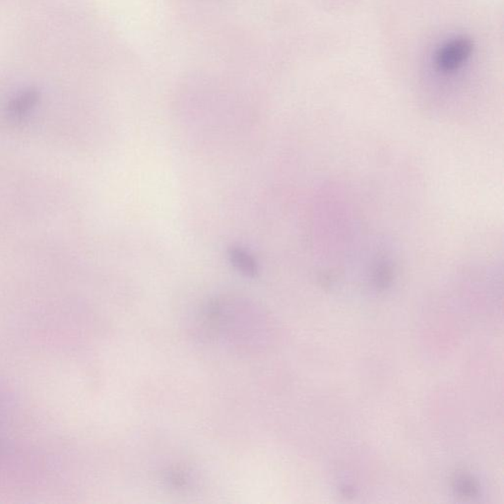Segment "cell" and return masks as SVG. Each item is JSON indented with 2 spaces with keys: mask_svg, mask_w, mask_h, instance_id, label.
Returning <instances> with one entry per match:
<instances>
[{
  "mask_svg": "<svg viewBox=\"0 0 504 504\" xmlns=\"http://www.w3.org/2000/svg\"><path fill=\"white\" fill-rule=\"evenodd\" d=\"M457 489L460 491L463 496H474L477 491V486L474 481H472L471 479L461 478L457 485Z\"/></svg>",
  "mask_w": 504,
  "mask_h": 504,
  "instance_id": "277c9868",
  "label": "cell"
},
{
  "mask_svg": "<svg viewBox=\"0 0 504 504\" xmlns=\"http://www.w3.org/2000/svg\"><path fill=\"white\" fill-rule=\"evenodd\" d=\"M232 263L244 275L253 277L257 273V265L252 256L241 248H233L229 254Z\"/></svg>",
  "mask_w": 504,
  "mask_h": 504,
  "instance_id": "7a4b0ae2",
  "label": "cell"
},
{
  "mask_svg": "<svg viewBox=\"0 0 504 504\" xmlns=\"http://www.w3.org/2000/svg\"><path fill=\"white\" fill-rule=\"evenodd\" d=\"M38 101V93L34 91H29V92L23 94L19 98L15 99L10 103V111L12 113H23L28 111L30 108L33 107L34 103Z\"/></svg>",
  "mask_w": 504,
  "mask_h": 504,
  "instance_id": "3957f363",
  "label": "cell"
},
{
  "mask_svg": "<svg viewBox=\"0 0 504 504\" xmlns=\"http://www.w3.org/2000/svg\"><path fill=\"white\" fill-rule=\"evenodd\" d=\"M168 481L175 488H182V486L187 485V479L184 472L172 471L168 476Z\"/></svg>",
  "mask_w": 504,
  "mask_h": 504,
  "instance_id": "5b68a950",
  "label": "cell"
},
{
  "mask_svg": "<svg viewBox=\"0 0 504 504\" xmlns=\"http://www.w3.org/2000/svg\"><path fill=\"white\" fill-rule=\"evenodd\" d=\"M474 49L475 44L469 37L458 36L449 39L437 49L434 56L436 68L442 73H456L471 58Z\"/></svg>",
  "mask_w": 504,
  "mask_h": 504,
  "instance_id": "6da1fadb",
  "label": "cell"
}]
</instances>
